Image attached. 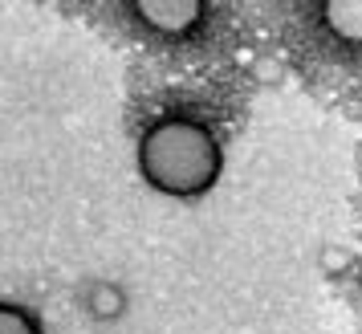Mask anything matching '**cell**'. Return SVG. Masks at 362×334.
Returning <instances> with one entry per match:
<instances>
[{"label":"cell","instance_id":"4","mask_svg":"<svg viewBox=\"0 0 362 334\" xmlns=\"http://www.w3.org/2000/svg\"><path fill=\"white\" fill-rule=\"evenodd\" d=\"M86 306H90V314L98 318V322H118V318L127 314V294L115 282H98L90 289Z\"/></svg>","mask_w":362,"mask_h":334},{"label":"cell","instance_id":"3","mask_svg":"<svg viewBox=\"0 0 362 334\" xmlns=\"http://www.w3.org/2000/svg\"><path fill=\"white\" fill-rule=\"evenodd\" d=\"M326 29L346 45H362V0H326L322 4Z\"/></svg>","mask_w":362,"mask_h":334},{"label":"cell","instance_id":"2","mask_svg":"<svg viewBox=\"0 0 362 334\" xmlns=\"http://www.w3.org/2000/svg\"><path fill=\"white\" fill-rule=\"evenodd\" d=\"M134 17L143 21L151 33L183 37L204 21V4L199 0H139L134 4Z\"/></svg>","mask_w":362,"mask_h":334},{"label":"cell","instance_id":"1","mask_svg":"<svg viewBox=\"0 0 362 334\" xmlns=\"http://www.w3.org/2000/svg\"><path fill=\"white\" fill-rule=\"evenodd\" d=\"M224 171V147L199 118L167 115L139 139V175L175 200L208 196Z\"/></svg>","mask_w":362,"mask_h":334},{"label":"cell","instance_id":"6","mask_svg":"<svg viewBox=\"0 0 362 334\" xmlns=\"http://www.w3.org/2000/svg\"><path fill=\"white\" fill-rule=\"evenodd\" d=\"M257 78H261V82H277L281 78L277 57H261V62H257Z\"/></svg>","mask_w":362,"mask_h":334},{"label":"cell","instance_id":"5","mask_svg":"<svg viewBox=\"0 0 362 334\" xmlns=\"http://www.w3.org/2000/svg\"><path fill=\"white\" fill-rule=\"evenodd\" d=\"M0 334H41V318L25 306L0 301Z\"/></svg>","mask_w":362,"mask_h":334}]
</instances>
